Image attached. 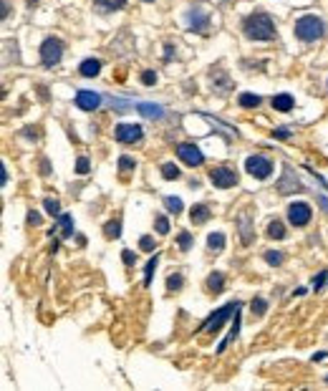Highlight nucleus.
<instances>
[{
  "instance_id": "f257e3e1",
  "label": "nucleus",
  "mask_w": 328,
  "mask_h": 391,
  "mask_svg": "<svg viewBox=\"0 0 328 391\" xmlns=\"http://www.w3.org/2000/svg\"><path fill=\"white\" fill-rule=\"evenodd\" d=\"M242 33L248 35L250 41H273V38H275L273 18L268 13H253L250 18H245Z\"/></svg>"
},
{
  "instance_id": "2eb2a0df",
  "label": "nucleus",
  "mask_w": 328,
  "mask_h": 391,
  "mask_svg": "<svg viewBox=\"0 0 328 391\" xmlns=\"http://www.w3.org/2000/svg\"><path fill=\"white\" fill-rule=\"evenodd\" d=\"M210 217H212V210H210L207 205H194V207H192V212H189L192 225H204Z\"/></svg>"
},
{
  "instance_id": "20e7f679",
  "label": "nucleus",
  "mask_w": 328,
  "mask_h": 391,
  "mask_svg": "<svg viewBox=\"0 0 328 391\" xmlns=\"http://www.w3.org/2000/svg\"><path fill=\"white\" fill-rule=\"evenodd\" d=\"M237 308H240V303H237V300H232V303L222 305V308H220L217 313H212V316H210L207 321H204L199 328H202L204 333H217V331L222 328V323H225V321L232 316V313H237Z\"/></svg>"
},
{
  "instance_id": "b1692460",
  "label": "nucleus",
  "mask_w": 328,
  "mask_h": 391,
  "mask_svg": "<svg viewBox=\"0 0 328 391\" xmlns=\"http://www.w3.org/2000/svg\"><path fill=\"white\" fill-rule=\"evenodd\" d=\"M104 235H106L109 240H116L119 235H121V222H119V220H109V222L104 225Z\"/></svg>"
},
{
  "instance_id": "f704fd0d",
  "label": "nucleus",
  "mask_w": 328,
  "mask_h": 391,
  "mask_svg": "<svg viewBox=\"0 0 328 391\" xmlns=\"http://www.w3.org/2000/svg\"><path fill=\"white\" fill-rule=\"evenodd\" d=\"M177 243H179V250H189L192 248V235L189 232H179V240Z\"/></svg>"
},
{
  "instance_id": "412c9836",
  "label": "nucleus",
  "mask_w": 328,
  "mask_h": 391,
  "mask_svg": "<svg viewBox=\"0 0 328 391\" xmlns=\"http://www.w3.org/2000/svg\"><path fill=\"white\" fill-rule=\"evenodd\" d=\"M58 225H61V238L68 240L73 235V217L71 215H58Z\"/></svg>"
},
{
  "instance_id": "37998d69",
  "label": "nucleus",
  "mask_w": 328,
  "mask_h": 391,
  "mask_svg": "<svg viewBox=\"0 0 328 391\" xmlns=\"http://www.w3.org/2000/svg\"><path fill=\"white\" fill-rule=\"evenodd\" d=\"M326 356H328V354H326V351H323V354H316V356H313V361H323Z\"/></svg>"
},
{
  "instance_id": "c756f323",
  "label": "nucleus",
  "mask_w": 328,
  "mask_h": 391,
  "mask_svg": "<svg viewBox=\"0 0 328 391\" xmlns=\"http://www.w3.org/2000/svg\"><path fill=\"white\" fill-rule=\"evenodd\" d=\"M89 169H91V162L86 159V156H78L76 159V174H89Z\"/></svg>"
},
{
  "instance_id": "ea45409f",
  "label": "nucleus",
  "mask_w": 328,
  "mask_h": 391,
  "mask_svg": "<svg viewBox=\"0 0 328 391\" xmlns=\"http://www.w3.org/2000/svg\"><path fill=\"white\" fill-rule=\"evenodd\" d=\"M25 220H28V225H40V222H43V217H40L38 212H33V210L28 212V217H25Z\"/></svg>"
},
{
  "instance_id": "39448f33",
  "label": "nucleus",
  "mask_w": 328,
  "mask_h": 391,
  "mask_svg": "<svg viewBox=\"0 0 328 391\" xmlns=\"http://www.w3.org/2000/svg\"><path fill=\"white\" fill-rule=\"evenodd\" d=\"M245 169H248V174L255 177V179H268L273 174L275 164L268 159V156H263V154H253V156L245 159Z\"/></svg>"
},
{
  "instance_id": "4468645a",
  "label": "nucleus",
  "mask_w": 328,
  "mask_h": 391,
  "mask_svg": "<svg viewBox=\"0 0 328 391\" xmlns=\"http://www.w3.org/2000/svg\"><path fill=\"white\" fill-rule=\"evenodd\" d=\"M137 111H139L142 116H147V119H162V116H164V109H162L159 104H149V101H139V104H137Z\"/></svg>"
},
{
  "instance_id": "c85d7f7f",
  "label": "nucleus",
  "mask_w": 328,
  "mask_h": 391,
  "mask_svg": "<svg viewBox=\"0 0 328 391\" xmlns=\"http://www.w3.org/2000/svg\"><path fill=\"white\" fill-rule=\"evenodd\" d=\"M250 310H253V316H265L268 303H265L263 298H253V303H250Z\"/></svg>"
},
{
  "instance_id": "dca6fc26",
  "label": "nucleus",
  "mask_w": 328,
  "mask_h": 391,
  "mask_svg": "<svg viewBox=\"0 0 328 391\" xmlns=\"http://www.w3.org/2000/svg\"><path fill=\"white\" fill-rule=\"evenodd\" d=\"M99 71H101V61H99V58H86L84 63L78 66V73H81V76H86V78L99 76Z\"/></svg>"
},
{
  "instance_id": "2f4dec72",
  "label": "nucleus",
  "mask_w": 328,
  "mask_h": 391,
  "mask_svg": "<svg viewBox=\"0 0 328 391\" xmlns=\"http://www.w3.org/2000/svg\"><path fill=\"white\" fill-rule=\"evenodd\" d=\"M43 207H46V212H48V215H53V217H58V215H61V205H58V200H46V202H43Z\"/></svg>"
},
{
  "instance_id": "f03ea898",
  "label": "nucleus",
  "mask_w": 328,
  "mask_h": 391,
  "mask_svg": "<svg viewBox=\"0 0 328 391\" xmlns=\"http://www.w3.org/2000/svg\"><path fill=\"white\" fill-rule=\"evenodd\" d=\"M293 33H296V38H301L303 43H313V41H318V38L326 35V23L318 15H303V18L296 20Z\"/></svg>"
},
{
  "instance_id": "a19ab883",
  "label": "nucleus",
  "mask_w": 328,
  "mask_h": 391,
  "mask_svg": "<svg viewBox=\"0 0 328 391\" xmlns=\"http://www.w3.org/2000/svg\"><path fill=\"white\" fill-rule=\"evenodd\" d=\"M273 136H275V139H288L291 131H288V129H278V131H273Z\"/></svg>"
},
{
  "instance_id": "aec40b11",
  "label": "nucleus",
  "mask_w": 328,
  "mask_h": 391,
  "mask_svg": "<svg viewBox=\"0 0 328 391\" xmlns=\"http://www.w3.org/2000/svg\"><path fill=\"white\" fill-rule=\"evenodd\" d=\"M94 5H99L101 10L106 13H114V10H121L127 5V0H94Z\"/></svg>"
},
{
  "instance_id": "5701e85b",
  "label": "nucleus",
  "mask_w": 328,
  "mask_h": 391,
  "mask_svg": "<svg viewBox=\"0 0 328 391\" xmlns=\"http://www.w3.org/2000/svg\"><path fill=\"white\" fill-rule=\"evenodd\" d=\"M207 248L212 253H220L225 248V235L222 232H210V238H207Z\"/></svg>"
},
{
  "instance_id": "72a5a7b5",
  "label": "nucleus",
  "mask_w": 328,
  "mask_h": 391,
  "mask_svg": "<svg viewBox=\"0 0 328 391\" xmlns=\"http://www.w3.org/2000/svg\"><path fill=\"white\" fill-rule=\"evenodd\" d=\"M154 222H157V235H167V232H169V220H167V217L159 215Z\"/></svg>"
},
{
  "instance_id": "393cba45",
  "label": "nucleus",
  "mask_w": 328,
  "mask_h": 391,
  "mask_svg": "<svg viewBox=\"0 0 328 391\" xmlns=\"http://www.w3.org/2000/svg\"><path fill=\"white\" fill-rule=\"evenodd\" d=\"M182 285H184L182 272H169V275H167V290L177 293V290H182Z\"/></svg>"
},
{
  "instance_id": "0eeeda50",
  "label": "nucleus",
  "mask_w": 328,
  "mask_h": 391,
  "mask_svg": "<svg viewBox=\"0 0 328 391\" xmlns=\"http://www.w3.org/2000/svg\"><path fill=\"white\" fill-rule=\"evenodd\" d=\"M210 182L220 189H230L237 184V172L230 167H215V169H210Z\"/></svg>"
},
{
  "instance_id": "4c0bfd02",
  "label": "nucleus",
  "mask_w": 328,
  "mask_h": 391,
  "mask_svg": "<svg viewBox=\"0 0 328 391\" xmlns=\"http://www.w3.org/2000/svg\"><path fill=\"white\" fill-rule=\"evenodd\" d=\"M142 84H144V86H154V84H157V73H154V71H144V73H142Z\"/></svg>"
},
{
  "instance_id": "1a4fd4ad",
  "label": "nucleus",
  "mask_w": 328,
  "mask_h": 391,
  "mask_svg": "<svg viewBox=\"0 0 328 391\" xmlns=\"http://www.w3.org/2000/svg\"><path fill=\"white\" fill-rule=\"evenodd\" d=\"M114 136H116L119 144H134V141H142L144 131H142L139 124H119L114 129Z\"/></svg>"
},
{
  "instance_id": "6ab92c4d",
  "label": "nucleus",
  "mask_w": 328,
  "mask_h": 391,
  "mask_svg": "<svg viewBox=\"0 0 328 391\" xmlns=\"http://www.w3.org/2000/svg\"><path fill=\"white\" fill-rule=\"evenodd\" d=\"M265 232H268V238H270V240H283L285 235H288V232H285V225H283L280 220H273V222L268 225Z\"/></svg>"
},
{
  "instance_id": "58836bf2",
  "label": "nucleus",
  "mask_w": 328,
  "mask_h": 391,
  "mask_svg": "<svg viewBox=\"0 0 328 391\" xmlns=\"http://www.w3.org/2000/svg\"><path fill=\"white\" fill-rule=\"evenodd\" d=\"M121 260H124V265H134V262H137V255H134L132 250H124V253H121Z\"/></svg>"
},
{
  "instance_id": "473e14b6",
  "label": "nucleus",
  "mask_w": 328,
  "mask_h": 391,
  "mask_svg": "<svg viewBox=\"0 0 328 391\" xmlns=\"http://www.w3.org/2000/svg\"><path fill=\"white\" fill-rule=\"evenodd\" d=\"M139 248H142L144 253H154L157 245H154V238H152V235H144V238L139 240Z\"/></svg>"
},
{
  "instance_id": "7c9ffc66",
  "label": "nucleus",
  "mask_w": 328,
  "mask_h": 391,
  "mask_svg": "<svg viewBox=\"0 0 328 391\" xmlns=\"http://www.w3.org/2000/svg\"><path fill=\"white\" fill-rule=\"evenodd\" d=\"M265 262L273 265V267L280 265V262H283V253H278V250H268V253H265Z\"/></svg>"
},
{
  "instance_id": "9d476101",
  "label": "nucleus",
  "mask_w": 328,
  "mask_h": 391,
  "mask_svg": "<svg viewBox=\"0 0 328 391\" xmlns=\"http://www.w3.org/2000/svg\"><path fill=\"white\" fill-rule=\"evenodd\" d=\"M177 156L187 164V167H199L202 162H204V154L199 151V146H194V144H177Z\"/></svg>"
},
{
  "instance_id": "bb28decb",
  "label": "nucleus",
  "mask_w": 328,
  "mask_h": 391,
  "mask_svg": "<svg viewBox=\"0 0 328 391\" xmlns=\"http://www.w3.org/2000/svg\"><path fill=\"white\" fill-rule=\"evenodd\" d=\"M157 262H159V255H154L149 262H147V267H144V285L149 288L152 285V278H154V270H157Z\"/></svg>"
},
{
  "instance_id": "7ed1b4c3",
  "label": "nucleus",
  "mask_w": 328,
  "mask_h": 391,
  "mask_svg": "<svg viewBox=\"0 0 328 391\" xmlns=\"http://www.w3.org/2000/svg\"><path fill=\"white\" fill-rule=\"evenodd\" d=\"M63 58V41L61 38H46L43 46H40V63H43L46 68L61 63Z\"/></svg>"
},
{
  "instance_id": "49530a36",
  "label": "nucleus",
  "mask_w": 328,
  "mask_h": 391,
  "mask_svg": "<svg viewBox=\"0 0 328 391\" xmlns=\"http://www.w3.org/2000/svg\"><path fill=\"white\" fill-rule=\"evenodd\" d=\"M30 3H38V0H30Z\"/></svg>"
},
{
  "instance_id": "9b49d317",
  "label": "nucleus",
  "mask_w": 328,
  "mask_h": 391,
  "mask_svg": "<svg viewBox=\"0 0 328 391\" xmlns=\"http://www.w3.org/2000/svg\"><path fill=\"white\" fill-rule=\"evenodd\" d=\"M187 28L197 30V33H204L210 28V15L204 13L202 8H189L187 10Z\"/></svg>"
},
{
  "instance_id": "a211bd4d",
  "label": "nucleus",
  "mask_w": 328,
  "mask_h": 391,
  "mask_svg": "<svg viewBox=\"0 0 328 391\" xmlns=\"http://www.w3.org/2000/svg\"><path fill=\"white\" fill-rule=\"evenodd\" d=\"M207 290L212 295L225 290V275H222V272H210V275H207Z\"/></svg>"
},
{
  "instance_id": "c9c22d12",
  "label": "nucleus",
  "mask_w": 328,
  "mask_h": 391,
  "mask_svg": "<svg viewBox=\"0 0 328 391\" xmlns=\"http://www.w3.org/2000/svg\"><path fill=\"white\" fill-rule=\"evenodd\" d=\"M326 280H328V270H321V272H318V275L313 278V290H321Z\"/></svg>"
},
{
  "instance_id": "e433bc0d",
  "label": "nucleus",
  "mask_w": 328,
  "mask_h": 391,
  "mask_svg": "<svg viewBox=\"0 0 328 391\" xmlns=\"http://www.w3.org/2000/svg\"><path fill=\"white\" fill-rule=\"evenodd\" d=\"M134 167H137V162L132 159V156H119V169L127 172V169H134Z\"/></svg>"
},
{
  "instance_id": "ddd939ff",
  "label": "nucleus",
  "mask_w": 328,
  "mask_h": 391,
  "mask_svg": "<svg viewBox=\"0 0 328 391\" xmlns=\"http://www.w3.org/2000/svg\"><path fill=\"white\" fill-rule=\"evenodd\" d=\"M237 232H240V240L242 245H250L253 243V222L248 212H240L237 215Z\"/></svg>"
},
{
  "instance_id": "423d86ee",
  "label": "nucleus",
  "mask_w": 328,
  "mask_h": 391,
  "mask_svg": "<svg viewBox=\"0 0 328 391\" xmlns=\"http://www.w3.org/2000/svg\"><path fill=\"white\" fill-rule=\"evenodd\" d=\"M313 217V207L308 202H291L288 205V222L293 227H306Z\"/></svg>"
},
{
  "instance_id": "a18cd8bd",
  "label": "nucleus",
  "mask_w": 328,
  "mask_h": 391,
  "mask_svg": "<svg viewBox=\"0 0 328 391\" xmlns=\"http://www.w3.org/2000/svg\"><path fill=\"white\" fill-rule=\"evenodd\" d=\"M144 3H154V0H144Z\"/></svg>"
},
{
  "instance_id": "6e6552de",
  "label": "nucleus",
  "mask_w": 328,
  "mask_h": 391,
  "mask_svg": "<svg viewBox=\"0 0 328 391\" xmlns=\"http://www.w3.org/2000/svg\"><path fill=\"white\" fill-rule=\"evenodd\" d=\"M306 184L296 177V172L291 167H283V177L278 179V192L280 194H291V192H303Z\"/></svg>"
},
{
  "instance_id": "de8ad7c7",
  "label": "nucleus",
  "mask_w": 328,
  "mask_h": 391,
  "mask_svg": "<svg viewBox=\"0 0 328 391\" xmlns=\"http://www.w3.org/2000/svg\"><path fill=\"white\" fill-rule=\"evenodd\" d=\"M326 381H328V376H326Z\"/></svg>"
},
{
  "instance_id": "79ce46f5",
  "label": "nucleus",
  "mask_w": 328,
  "mask_h": 391,
  "mask_svg": "<svg viewBox=\"0 0 328 391\" xmlns=\"http://www.w3.org/2000/svg\"><path fill=\"white\" fill-rule=\"evenodd\" d=\"M40 174H43V177H48V174H51V167H48V159H43V162H40Z\"/></svg>"
},
{
  "instance_id": "f8f14e48",
  "label": "nucleus",
  "mask_w": 328,
  "mask_h": 391,
  "mask_svg": "<svg viewBox=\"0 0 328 391\" xmlns=\"http://www.w3.org/2000/svg\"><path fill=\"white\" fill-rule=\"evenodd\" d=\"M76 106L84 109V111H96L101 106V96L94 91H78L76 94Z\"/></svg>"
},
{
  "instance_id": "c03bdc74",
  "label": "nucleus",
  "mask_w": 328,
  "mask_h": 391,
  "mask_svg": "<svg viewBox=\"0 0 328 391\" xmlns=\"http://www.w3.org/2000/svg\"><path fill=\"white\" fill-rule=\"evenodd\" d=\"M318 202H321V205H323V207L328 210V200H326V197H318Z\"/></svg>"
},
{
  "instance_id": "a878e982",
  "label": "nucleus",
  "mask_w": 328,
  "mask_h": 391,
  "mask_svg": "<svg viewBox=\"0 0 328 391\" xmlns=\"http://www.w3.org/2000/svg\"><path fill=\"white\" fill-rule=\"evenodd\" d=\"M179 167L174 164V162H167V164H162V177L164 179H179Z\"/></svg>"
},
{
  "instance_id": "4be33fe9",
  "label": "nucleus",
  "mask_w": 328,
  "mask_h": 391,
  "mask_svg": "<svg viewBox=\"0 0 328 391\" xmlns=\"http://www.w3.org/2000/svg\"><path fill=\"white\" fill-rule=\"evenodd\" d=\"M260 96L258 94H240L237 96V104L242 106V109H255V106H260Z\"/></svg>"
},
{
  "instance_id": "f3484780",
  "label": "nucleus",
  "mask_w": 328,
  "mask_h": 391,
  "mask_svg": "<svg viewBox=\"0 0 328 391\" xmlns=\"http://www.w3.org/2000/svg\"><path fill=\"white\" fill-rule=\"evenodd\" d=\"M296 106V101H293V96L291 94H278V96H273V109L275 111H291Z\"/></svg>"
},
{
  "instance_id": "cd10ccee",
  "label": "nucleus",
  "mask_w": 328,
  "mask_h": 391,
  "mask_svg": "<svg viewBox=\"0 0 328 391\" xmlns=\"http://www.w3.org/2000/svg\"><path fill=\"white\" fill-rule=\"evenodd\" d=\"M164 205H167V210H169L172 215H179V212L184 210V205H182L179 197H164Z\"/></svg>"
}]
</instances>
